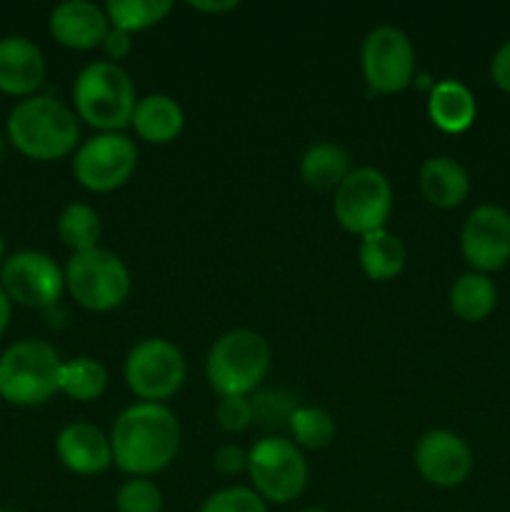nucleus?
I'll list each match as a JSON object with an SVG mask.
<instances>
[{"mask_svg": "<svg viewBox=\"0 0 510 512\" xmlns=\"http://www.w3.org/2000/svg\"><path fill=\"white\" fill-rule=\"evenodd\" d=\"M113 463L130 478H150L180 450L178 415L165 403H135L115 418L110 430Z\"/></svg>", "mask_w": 510, "mask_h": 512, "instance_id": "obj_1", "label": "nucleus"}, {"mask_svg": "<svg viewBox=\"0 0 510 512\" xmlns=\"http://www.w3.org/2000/svg\"><path fill=\"white\" fill-rule=\"evenodd\" d=\"M5 133L20 155L40 163L60 160L78 150V115L50 95H30L13 105Z\"/></svg>", "mask_w": 510, "mask_h": 512, "instance_id": "obj_2", "label": "nucleus"}, {"mask_svg": "<svg viewBox=\"0 0 510 512\" xmlns=\"http://www.w3.org/2000/svg\"><path fill=\"white\" fill-rule=\"evenodd\" d=\"M135 103L133 78L118 63L93 60L73 83L75 115L100 133H123L133 120Z\"/></svg>", "mask_w": 510, "mask_h": 512, "instance_id": "obj_3", "label": "nucleus"}, {"mask_svg": "<svg viewBox=\"0 0 510 512\" xmlns=\"http://www.w3.org/2000/svg\"><path fill=\"white\" fill-rule=\"evenodd\" d=\"M268 340L250 328H235L220 335L205 358V378L220 398H248L260 388L270 370Z\"/></svg>", "mask_w": 510, "mask_h": 512, "instance_id": "obj_4", "label": "nucleus"}, {"mask_svg": "<svg viewBox=\"0 0 510 512\" xmlns=\"http://www.w3.org/2000/svg\"><path fill=\"white\" fill-rule=\"evenodd\" d=\"M63 358L45 340H18L0 355V398L20 408H35L58 390Z\"/></svg>", "mask_w": 510, "mask_h": 512, "instance_id": "obj_5", "label": "nucleus"}, {"mask_svg": "<svg viewBox=\"0 0 510 512\" xmlns=\"http://www.w3.org/2000/svg\"><path fill=\"white\" fill-rule=\"evenodd\" d=\"M130 270L108 248L70 255L65 265V288L75 303L93 313H110L120 308L130 295Z\"/></svg>", "mask_w": 510, "mask_h": 512, "instance_id": "obj_6", "label": "nucleus"}, {"mask_svg": "<svg viewBox=\"0 0 510 512\" xmlns=\"http://www.w3.org/2000/svg\"><path fill=\"white\" fill-rule=\"evenodd\" d=\"M248 475L265 503L288 505L308 485V460L293 440L270 435L248 450Z\"/></svg>", "mask_w": 510, "mask_h": 512, "instance_id": "obj_7", "label": "nucleus"}, {"mask_svg": "<svg viewBox=\"0 0 510 512\" xmlns=\"http://www.w3.org/2000/svg\"><path fill=\"white\" fill-rule=\"evenodd\" d=\"M123 375L140 403H165L183 388L188 365L175 343L165 338H143L125 355Z\"/></svg>", "mask_w": 510, "mask_h": 512, "instance_id": "obj_8", "label": "nucleus"}, {"mask_svg": "<svg viewBox=\"0 0 510 512\" xmlns=\"http://www.w3.org/2000/svg\"><path fill=\"white\" fill-rule=\"evenodd\" d=\"M333 213L340 228L360 238L383 230L393 213L390 180L375 168H353L335 190Z\"/></svg>", "mask_w": 510, "mask_h": 512, "instance_id": "obj_9", "label": "nucleus"}, {"mask_svg": "<svg viewBox=\"0 0 510 512\" xmlns=\"http://www.w3.org/2000/svg\"><path fill=\"white\" fill-rule=\"evenodd\" d=\"M138 145L125 133H98L75 150L73 175L90 193H113L133 178Z\"/></svg>", "mask_w": 510, "mask_h": 512, "instance_id": "obj_10", "label": "nucleus"}, {"mask_svg": "<svg viewBox=\"0 0 510 512\" xmlns=\"http://www.w3.org/2000/svg\"><path fill=\"white\" fill-rule=\"evenodd\" d=\"M360 65L370 90L380 95L400 93L415 78L413 40L395 25H378L365 35Z\"/></svg>", "mask_w": 510, "mask_h": 512, "instance_id": "obj_11", "label": "nucleus"}, {"mask_svg": "<svg viewBox=\"0 0 510 512\" xmlns=\"http://www.w3.org/2000/svg\"><path fill=\"white\" fill-rule=\"evenodd\" d=\"M0 288L10 303L25 308H53L65 290V270L40 250H18L0 265Z\"/></svg>", "mask_w": 510, "mask_h": 512, "instance_id": "obj_12", "label": "nucleus"}, {"mask_svg": "<svg viewBox=\"0 0 510 512\" xmlns=\"http://www.w3.org/2000/svg\"><path fill=\"white\" fill-rule=\"evenodd\" d=\"M460 253L473 273H495L510 263V210L485 203L470 210L460 230Z\"/></svg>", "mask_w": 510, "mask_h": 512, "instance_id": "obj_13", "label": "nucleus"}, {"mask_svg": "<svg viewBox=\"0 0 510 512\" xmlns=\"http://www.w3.org/2000/svg\"><path fill=\"white\" fill-rule=\"evenodd\" d=\"M415 468L435 488H458L473 473V450L458 433L433 428L415 443Z\"/></svg>", "mask_w": 510, "mask_h": 512, "instance_id": "obj_14", "label": "nucleus"}, {"mask_svg": "<svg viewBox=\"0 0 510 512\" xmlns=\"http://www.w3.org/2000/svg\"><path fill=\"white\" fill-rule=\"evenodd\" d=\"M45 73V55L33 40L25 35L0 38V93L23 100L38 95Z\"/></svg>", "mask_w": 510, "mask_h": 512, "instance_id": "obj_15", "label": "nucleus"}, {"mask_svg": "<svg viewBox=\"0 0 510 512\" xmlns=\"http://www.w3.org/2000/svg\"><path fill=\"white\" fill-rule=\"evenodd\" d=\"M48 30L65 48L93 50L103 45L110 20L100 5L88 3V0H65L50 10Z\"/></svg>", "mask_w": 510, "mask_h": 512, "instance_id": "obj_16", "label": "nucleus"}, {"mask_svg": "<svg viewBox=\"0 0 510 512\" xmlns=\"http://www.w3.org/2000/svg\"><path fill=\"white\" fill-rule=\"evenodd\" d=\"M58 460L75 475H100L113 465L110 435L90 423H70L55 438Z\"/></svg>", "mask_w": 510, "mask_h": 512, "instance_id": "obj_17", "label": "nucleus"}, {"mask_svg": "<svg viewBox=\"0 0 510 512\" xmlns=\"http://www.w3.org/2000/svg\"><path fill=\"white\" fill-rule=\"evenodd\" d=\"M420 193L430 205L440 210H453L468 200L470 175L463 165L448 155H433L420 165Z\"/></svg>", "mask_w": 510, "mask_h": 512, "instance_id": "obj_18", "label": "nucleus"}, {"mask_svg": "<svg viewBox=\"0 0 510 512\" xmlns=\"http://www.w3.org/2000/svg\"><path fill=\"white\" fill-rule=\"evenodd\" d=\"M428 115L435 128L443 130V133H465L475 123V115H478L473 90L455 78L433 83L428 93Z\"/></svg>", "mask_w": 510, "mask_h": 512, "instance_id": "obj_19", "label": "nucleus"}, {"mask_svg": "<svg viewBox=\"0 0 510 512\" xmlns=\"http://www.w3.org/2000/svg\"><path fill=\"white\" fill-rule=\"evenodd\" d=\"M130 125L145 143L168 145L183 133L185 115L175 98L165 93H150L145 98H138Z\"/></svg>", "mask_w": 510, "mask_h": 512, "instance_id": "obj_20", "label": "nucleus"}, {"mask_svg": "<svg viewBox=\"0 0 510 512\" xmlns=\"http://www.w3.org/2000/svg\"><path fill=\"white\" fill-rule=\"evenodd\" d=\"M360 268L375 283H385V280H393L395 275L403 273L405 260H408V253H405L403 240L398 238L390 230H375V233L363 235L358 248Z\"/></svg>", "mask_w": 510, "mask_h": 512, "instance_id": "obj_21", "label": "nucleus"}, {"mask_svg": "<svg viewBox=\"0 0 510 512\" xmlns=\"http://www.w3.org/2000/svg\"><path fill=\"white\" fill-rule=\"evenodd\" d=\"M350 170L348 150L338 143H315L300 158V178L313 190H338Z\"/></svg>", "mask_w": 510, "mask_h": 512, "instance_id": "obj_22", "label": "nucleus"}, {"mask_svg": "<svg viewBox=\"0 0 510 512\" xmlns=\"http://www.w3.org/2000/svg\"><path fill=\"white\" fill-rule=\"evenodd\" d=\"M450 310L465 323H480L498 305V288L483 273H463L450 288Z\"/></svg>", "mask_w": 510, "mask_h": 512, "instance_id": "obj_23", "label": "nucleus"}, {"mask_svg": "<svg viewBox=\"0 0 510 512\" xmlns=\"http://www.w3.org/2000/svg\"><path fill=\"white\" fill-rule=\"evenodd\" d=\"M108 388V370L100 360L90 355H78V358L63 360L58 378V390L78 403H90L98 400Z\"/></svg>", "mask_w": 510, "mask_h": 512, "instance_id": "obj_24", "label": "nucleus"}, {"mask_svg": "<svg viewBox=\"0 0 510 512\" xmlns=\"http://www.w3.org/2000/svg\"><path fill=\"white\" fill-rule=\"evenodd\" d=\"M58 235L65 248L73 250V255L88 253L100 248L103 220L88 203H68L58 215Z\"/></svg>", "mask_w": 510, "mask_h": 512, "instance_id": "obj_25", "label": "nucleus"}, {"mask_svg": "<svg viewBox=\"0 0 510 512\" xmlns=\"http://www.w3.org/2000/svg\"><path fill=\"white\" fill-rule=\"evenodd\" d=\"M170 10H173V3L168 0H110L105 5L110 28L125 30L130 35L163 23Z\"/></svg>", "mask_w": 510, "mask_h": 512, "instance_id": "obj_26", "label": "nucleus"}, {"mask_svg": "<svg viewBox=\"0 0 510 512\" xmlns=\"http://www.w3.org/2000/svg\"><path fill=\"white\" fill-rule=\"evenodd\" d=\"M288 430L293 435V443L300 450H323L335 440V420L333 415L318 405H298L290 415Z\"/></svg>", "mask_w": 510, "mask_h": 512, "instance_id": "obj_27", "label": "nucleus"}, {"mask_svg": "<svg viewBox=\"0 0 510 512\" xmlns=\"http://www.w3.org/2000/svg\"><path fill=\"white\" fill-rule=\"evenodd\" d=\"M118 512H163V493L150 478H130L115 493Z\"/></svg>", "mask_w": 510, "mask_h": 512, "instance_id": "obj_28", "label": "nucleus"}, {"mask_svg": "<svg viewBox=\"0 0 510 512\" xmlns=\"http://www.w3.org/2000/svg\"><path fill=\"white\" fill-rule=\"evenodd\" d=\"M200 512H268V505L253 488L233 485L208 495L200 505Z\"/></svg>", "mask_w": 510, "mask_h": 512, "instance_id": "obj_29", "label": "nucleus"}, {"mask_svg": "<svg viewBox=\"0 0 510 512\" xmlns=\"http://www.w3.org/2000/svg\"><path fill=\"white\" fill-rule=\"evenodd\" d=\"M215 423L225 433H243V430H248L255 423L253 400L238 398V395L220 398L218 405H215Z\"/></svg>", "mask_w": 510, "mask_h": 512, "instance_id": "obj_30", "label": "nucleus"}, {"mask_svg": "<svg viewBox=\"0 0 510 512\" xmlns=\"http://www.w3.org/2000/svg\"><path fill=\"white\" fill-rule=\"evenodd\" d=\"M298 403L293 395L278 390V403H273V390L270 393H260L253 400V413L255 420H263L265 425H288L290 415L295 413Z\"/></svg>", "mask_w": 510, "mask_h": 512, "instance_id": "obj_31", "label": "nucleus"}, {"mask_svg": "<svg viewBox=\"0 0 510 512\" xmlns=\"http://www.w3.org/2000/svg\"><path fill=\"white\" fill-rule=\"evenodd\" d=\"M213 468L220 475H228V478L230 475L248 473V453L240 445H223V448L215 450Z\"/></svg>", "mask_w": 510, "mask_h": 512, "instance_id": "obj_32", "label": "nucleus"}, {"mask_svg": "<svg viewBox=\"0 0 510 512\" xmlns=\"http://www.w3.org/2000/svg\"><path fill=\"white\" fill-rule=\"evenodd\" d=\"M100 48H103L108 63H118L120 65V60H125L130 53H133V35L125 33V30L110 28Z\"/></svg>", "mask_w": 510, "mask_h": 512, "instance_id": "obj_33", "label": "nucleus"}, {"mask_svg": "<svg viewBox=\"0 0 510 512\" xmlns=\"http://www.w3.org/2000/svg\"><path fill=\"white\" fill-rule=\"evenodd\" d=\"M490 78H493L495 88L510 95V40H505L498 50H495L493 60H490Z\"/></svg>", "mask_w": 510, "mask_h": 512, "instance_id": "obj_34", "label": "nucleus"}, {"mask_svg": "<svg viewBox=\"0 0 510 512\" xmlns=\"http://www.w3.org/2000/svg\"><path fill=\"white\" fill-rule=\"evenodd\" d=\"M190 8L200 10V13H228V10L238 8V0H225V3H190Z\"/></svg>", "mask_w": 510, "mask_h": 512, "instance_id": "obj_35", "label": "nucleus"}, {"mask_svg": "<svg viewBox=\"0 0 510 512\" xmlns=\"http://www.w3.org/2000/svg\"><path fill=\"white\" fill-rule=\"evenodd\" d=\"M10 315H13V303H10V298L5 295V290L0 288V335L8 330Z\"/></svg>", "mask_w": 510, "mask_h": 512, "instance_id": "obj_36", "label": "nucleus"}, {"mask_svg": "<svg viewBox=\"0 0 510 512\" xmlns=\"http://www.w3.org/2000/svg\"><path fill=\"white\" fill-rule=\"evenodd\" d=\"M3 260H5V238L3 233H0V265H3Z\"/></svg>", "mask_w": 510, "mask_h": 512, "instance_id": "obj_37", "label": "nucleus"}, {"mask_svg": "<svg viewBox=\"0 0 510 512\" xmlns=\"http://www.w3.org/2000/svg\"><path fill=\"white\" fill-rule=\"evenodd\" d=\"M300 512H328V510H323V508H305V510H300Z\"/></svg>", "mask_w": 510, "mask_h": 512, "instance_id": "obj_38", "label": "nucleus"}, {"mask_svg": "<svg viewBox=\"0 0 510 512\" xmlns=\"http://www.w3.org/2000/svg\"><path fill=\"white\" fill-rule=\"evenodd\" d=\"M0 158H3V135H0Z\"/></svg>", "mask_w": 510, "mask_h": 512, "instance_id": "obj_39", "label": "nucleus"}, {"mask_svg": "<svg viewBox=\"0 0 510 512\" xmlns=\"http://www.w3.org/2000/svg\"><path fill=\"white\" fill-rule=\"evenodd\" d=\"M0 512H18V510H13V508H0Z\"/></svg>", "mask_w": 510, "mask_h": 512, "instance_id": "obj_40", "label": "nucleus"}]
</instances>
